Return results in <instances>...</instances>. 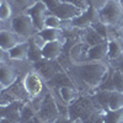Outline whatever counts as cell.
Returning a JSON list of instances; mask_svg holds the SVG:
<instances>
[{
	"label": "cell",
	"instance_id": "cell-1",
	"mask_svg": "<svg viewBox=\"0 0 123 123\" xmlns=\"http://www.w3.org/2000/svg\"><path fill=\"white\" fill-rule=\"evenodd\" d=\"M111 67L107 62H81L74 63L69 73L74 83L84 89H98L106 80Z\"/></svg>",
	"mask_w": 123,
	"mask_h": 123
},
{
	"label": "cell",
	"instance_id": "cell-2",
	"mask_svg": "<svg viewBox=\"0 0 123 123\" xmlns=\"http://www.w3.org/2000/svg\"><path fill=\"white\" fill-rule=\"evenodd\" d=\"M96 12L97 20L108 28H119L123 25V6L118 0H106Z\"/></svg>",
	"mask_w": 123,
	"mask_h": 123
},
{
	"label": "cell",
	"instance_id": "cell-3",
	"mask_svg": "<svg viewBox=\"0 0 123 123\" xmlns=\"http://www.w3.org/2000/svg\"><path fill=\"white\" fill-rule=\"evenodd\" d=\"M10 28H11L24 42L30 41L31 37L38 32L35 27V25H33L32 18H31V16L27 12L16 14L12 17L11 21H10Z\"/></svg>",
	"mask_w": 123,
	"mask_h": 123
},
{
	"label": "cell",
	"instance_id": "cell-4",
	"mask_svg": "<svg viewBox=\"0 0 123 123\" xmlns=\"http://www.w3.org/2000/svg\"><path fill=\"white\" fill-rule=\"evenodd\" d=\"M22 85L26 94L30 97H37L43 91V79L37 71H28L22 80Z\"/></svg>",
	"mask_w": 123,
	"mask_h": 123
},
{
	"label": "cell",
	"instance_id": "cell-5",
	"mask_svg": "<svg viewBox=\"0 0 123 123\" xmlns=\"http://www.w3.org/2000/svg\"><path fill=\"white\" fill-rule=\"evenodd\" d=\"M85 10L81 9L80 6L73 4V3H69V1H62L54 10L50 11V14H53L55 16H58L62 21H70V20H74L79 16H81L84 14Z\"/></svg>",
	"mask_w": 123,
	"mask_h": 123
},
{
	"label": "cell",
	"instance_id": "cell-6",
	"mask_svg": "<svg viewBox=\"0 0 123 123\" xmlns=\"http://www.w3.org/2000/svg\"><path fill=\"white\" fill-rule=\"evenodd\" d=\"M25 12H27L31 16V18H32V21H33V25H35L37 31H41V30L44 28L46 18L50 14L48 7L46 6V4L43 1H41V0H37V1Z\"/></svg>",
	"mask_w": 123,
	"mask_h": 123
},
{
	"label": "cell",
	"instance_id": "cell-7",
	"mask_svg": "<svg viewBox=\"0 0 123 123\" xmlns=\"http://www.w3.org/2000/svg\"><path fill=\"white\" fill-rule=\"evenodd\" d=\"M39 115L44 121L50 122V123H54L60 117L58 113V110H57L55 101L52 96H47L44 98V102L39 107Z\"/></svg>",
	"mask_w": 123,
	"mask_h": 123
},
{
	"label": "cell",
	"instance_id": "cell-8",
	"mask_svg": "<svg viewBox=\"0 0 123 123\" xmlns=\"http://www.w3.org/2000/svg\"><path fill=\"white\" fill-rule=\"evenodd\" d=\"M123 57V43L118 38L110 37L107 39V63L112 67Z\"/></svg>",
	"mask_w": 123,
	"mask_h": 123
},
{
	"label": "cell",
	"instance_id": "cell-9",
	"mask_svg": "<svg viewBox=\"0 0 123 123\" xmlns=\"http://www.w3.org/2000/svg\"><path fill=\"white\" fill-rule=\"evenodd\" d=\"M84 62H107V41L89 47Z\"/></svg>",
	"mask_w": 123,
	"mask_h": 123
},
{
	"label": "cell",
	"instance_id": "cell-10",
	"mask_svg": "<svg viewBox=\"0 0 123 123\" xmlns=\"http://www.w3.org/2000/svg\"><path fill=\"white\" fill-rule=\"evenodd\" d=\"M24 42L11 28H1L0 31V48L9 52L11 48L17 46L18 43Z\"/></svg>",
	"mask_w": 123,
	"mask_h": 123
},
{
	"label": "cell",
	"instance_id": "cell-11",
	"mask_svg": "<svg viewBox=\"0 0 123 123\" xmlns=\"http://www.w3.org/2000/svg\"><path fill=\"white\" fill-rule=\"evenodd\" d=\"M16 79H17V74L15 69L10 67V64H7V62L6 63H1V65H0V87H1V91L14 85Z\"/></svg>",
	"mask_w": 123,
	"mask_h": 123
},
{
	"label": "cell",
	"instance_id": "cell-12",
	"mask_svg": "<svg viewBox=\"0 0 123 123\" xmlns=\"http://www.w3.org/2000/svg\"><path fill=\"white\" fill-rule=\"evenodd\" d=\"M63 41H53L47 42L42 48V58L44 60H55L59 58L63 50Z\"/></svg>",
	"mask_w": 123,
	"mask_h": 123
},
{
	"label": "cell",
	"instance_id": "cell-13",
	"mask_svg": "<svg viewBox=\"0 0 123 123\" xmlns=\"http://www.w3.org/2000/svg\"><path fill=\"white\" fill-rule=\"evenodd\" d=\"M28 53H30V41L18 43L7 52L10 60H16V62H24L28 59Z\"/></svg>",
	"mask_w": 123,
	"mask_h": 123
},
{
	"label": "cell",
	"instance_id": "cell-14",
	"mask_svg": "<svg viewBox=\"0 0 123 123\" xmlns=\"http://www.w3.org/2000/svg\"><path fill=\"white\" fill-rule=\"evenodd\" d=\"M58 94L60 96V100L63 101L64 105H70L78 98L79 96V92L75 87L73 86H69V85H63L59 87Z\"/></svg>",
	"mask_w": 123,
	"mask_h": 123
},
{
	"label": "cell",
	"instance_id": "cell-15",
	"mask_svg": "<svg viewBox=\"0 0 123 123\" xmlns=\"http://www.w3.org/2000/svg\"><path fill=\"white\" fill-rule=\"evenodd\" d=\"M14 5L11 4L10 0H1V4H0V20H1V24H6L10 22L12 20V17L16 15L14 12Z\"/></svg>",
	"mask_w": 123,
	"mask_h": 123
},
{
	"label": "cell",
	"instance_id": "cell-16",
	"mask_svg": "<svg viewBox=\"0 0 123 123\" xmlns=\"http://www.w3.org/2000/svg\"><path fill=\"white\" fill-rule=\"evenodd\" d=\"M119 110H123V92L108 91L107 111H119Z\"/></svg>",
	"mask_w": 123,
	"mask_h": 123
},
{
	"label": "cell",
	"instance_id": "cell-17",
	"mask_svg": "<svg viewBox=\"0 0 123 123\" xmlns=\"http://www.w3.org/2000/svg\"><path fill=\"white\" fill-rule=\"evenodd\" d=\"M39 36L42 37L46 42H53V41H63V30L62 28H43L38 31Z\"/></svg>",
	"mask_w": 123,
	"mask_h": 123
},
{
	"label": "cell",
	"instance_id": "cell-18",
	"mask_svg": "<svg viewBox=\"0 0 123 123\" xmlns=\"http://www.w3.org/2000/svg\"><path fill=\"white\" fill-rule=\"evenodd\" d=\"M104 41H107V39H105L98 32H96V31L92 28L91 26L86 27V32H85V37H84V43H86L89 47H91V46H95L97 43L104 42Z\"/></svg>",
	"mask_w": 123,
	"mask_h": 123
},
{
	"label": "cell",
	"instance_id": "cell-19",
	"mask_svg": "<svg viewBox=\"0 0 123 123\" xmlns=\"http://www.w3.org/2000/svg\"><path fill=\"white\" fill-rule=\"evenodd\" d=\"M44 27L46 28H62L63 27V21L58 16H55L53 14H49L46 18Z\"/></svg>",
	"mask_w": 123,
	"mask_h": 123
},
{
	"label": "cell",
	"instance_id": "cell-20",
	"mask_svg": "<svg viewBox=\"0 0 123 123\" xmlns=\"http://www.w3.org/2000/svg\"><path fill=\"white\" fill-rule=\"evenodd\" d=\"M10 1L14 5V7L20 10V12H25L37 1V0H10Z\"/></svg>",
	"mask_w": 123,
	"mask_h": 123
},
{
	"label": "cell",
	"instance_id": "cell-21",
	"mask_svg": "<svg viewBox=\"0 0 123 123\" xmlns=\"http://www.w3.org/2000/svg\"><path fill=\"white\" fill-rule=\"evenodd\" d=\"M41 1H43L44 4H46V6L48 7V10H49V12L52 11V10H54L63 0H41Z\"/></svg>",
	"mask_w": 123,
	"mask_h": 123
},
{
	"label": "cell",
	"instance_id": "cell-22",
	"mask_svg": "<svg viewBox=\"0 0 123 123\" xmlns=\"http://www.w3.org/2000/svg\"><path fill=\"white\" fill-rule=\"evenodd\" d=\"M111 68H113V69H118L119 71H122V73H123V57H122L118 62H116V63H115L113 65H112Z\"/></svg>",
	"mask_w": 123,
	"mask_h": 123
},
{
	"label": "cell",
	"instance_id": "cell-23",
	"mask_svg": "<svg viewBox=\"0 0 123 123\" xmlns=\"http://www.w3.org/2000/svg\"><path fill=\"white\" fill-rule=\"evenodd\" d=\"M54 123H71V122H69V119H68V118H60V117H59Z\"/></svg>",
	"mask_w": 123,
	"mask_h": 123
},
{
	"label": "cell",
	"instance_id": "cell-24",
	"mask_svg": "<svg viewBox=\"0 0 123 123\" xmlns=\"http://www.w3.org/2000/svg\"><path fill=\"white\" fill-rule=\"evenodd\" d=\"M118 1H119V3H121V5L123 6V0H118Z\"/></svg>",
	"mask_w": 123,
	"mask_h": 123
},
{
	"label": "cell",
	"instance_id": "cell-25",
	"mask_svg": "<svg viewBox=\"0 0 123 123\" xmlns=\"http://www.w3.org/2000/svg\"><path fill=\"white\" fill-rule=\"evenodd\" d=\"M73 123H81L80 121H75V122H73Z\"/></svg>",
	"mask_w": 123,
	"mask_h": 123
},
{
	"label": "cell",
	"instance_id": "cell-26",
	"mask_svg": "<svg viewBox=\"0 0 123 123\" xmlns=\"http://www.w3.org/2000/svg\"><path fill=\"white\" fill-rule=\"evenodd\" d=\"M121 123H123V119H122V122H121Z\"/></svg>",
	"mask_w": 123,
	"mask_h": 123
}]
</instances>
